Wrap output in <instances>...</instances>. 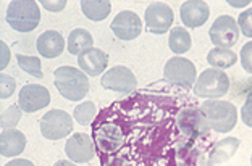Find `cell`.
<instances>
[{"label":"cell","mask_w":252,"mask_h":166,"mask_svg":"<svg viewBox=\"0 0 252 166\" xmlns=\"http://www.w3.org/2000/svg\"><path fill=\"white\" fill-rule=\"evenodd\" d=\"M94 140L97 150L100 153L115 155L125 144V136L118 126L112 123H102L94 128Z\"/></svg>","instance_id":"cell-9"},{"label":"cell","mask_w":252,"mask_h":166,"mask_svg":"<svg viewBox=\"0 0 252 166\" xmlns=\"http://www.w3.org/2000/svg\"><path fill=\"white\" fill-rule=\"evenodd\" d=\"M94 44V37L88 29H83V28H78V29H73L68 36V52L71 55H81L86 50L93 49Z\"/></svg>","instance_id":"cell-21"},{"label":"cell","mask_w":252,"mask_h":166,"mask_svg":"<svg viewBox=\"0 0 252 166\" xmlns=\"http://www.w3.org/2000/svg\"><path fill=\"white\" fill-rule=\"evenodd\" d=\"M230 90V79L228 74L221 70H210L202 71V74L197 78L196 84H194V94L197 97H204V99H219L228 94Z\"/></svg>","instance_id":"cell-4"},{"label":"cell","mask_w":252,"mask_h":166,"mask_svg":"<svg viewBox=\"0 0 252 166\" xmlns=\"http://www.w3.org/2000/svg\"><path fill=\"white\" fill-rule=\"evenodd\" d=\"M168 45L170 50L176 55L186 54L189 49L192 47V39L189 36V32L185 29V28H173L170 31V37H168Z\"/></svg>","instance_id":"cell-23"},{"label":"cell","mask_w":252,"mask_h":166,"mask_svg":"<svg viewBox=\"0 0 252 166\" xmlns=\"http://www.w3.org/2000/svg\"><path fill=\"white\" fill-rule=\"evenodd\" d=\"M41 11L34 0H13L7 10V23L18 32H31L39 26Z\"/></svg>","instance_id":"cell-2"},{"label":"cell","mask_w":252,"mask_h":166,"mask_svg":"<svg viewBox=\"0 0 252 166\" xmlns=\"http://www.w3.org/2000/svg\"><path fill=\"white\" fill-rule=\"evenodd\" d=\"M241 119L248 128H252V92L246 97V102L241 108Z\"/></svg>","instance_id":"cell-31"},{"label":"cell","mask_w":252,"mask_h":166,"mask_svg":"<svg viewBox=\"0 0 252 166\" xmlns=\"http://www.w3.org/2000/svg\"><path fill=\"white\" fill-rule=\"evenodd\" d=\"M199 140H185L176 152V163L178 166H205L204 148L197 145Z\"/></svg>","instance_id":"cell-18"},{"label":"cell","mask_w":252,"mask_h":166,"mask_svg":"<svg viewBox=\"0 0 252 166\" xmlns=\"http://www.w3.org/2000/svg\"><path fill=\"white\" fill-rule=\"evenodd\" d=\"M26 147V136L20 129H5L0 136V153L3 157H18Z\"/></svg>","instance_id":"cell-20"},{"label":"cell","mask_w":252,"mask_h":166,"mask_svg":"<svg viewBox=\"0 0 252 166\" xmlns=\"http://www.w3.org/2000/svg\"><path fill=\"white\" fill-rule=\"evenodd\" d=\"M239 145H241V140L236 139V137H226V139L215 142L209 152L205 166H226V163L234 157Z\"/></svg>","instance_id":"cell-16"},{"label":"cell","mask_w":252,"mask_h":166,"mask_svg":"<svg viewBox=\"0 0 252 166\" xmlns=\"http://www.w3.org/2000/svg\"><path fill=\"white\" fill-rule=\"evenodd\" d=\"M81 10L86 18L93 21H102L110 15L112 3L108 0H83Z\"/></svg>","instance_id":"cell-22"},{"label":"cell","mask_w":252,"mask_h":166,"mask_svg":"<svg viewBox=\"0 0 252 166\" xmlns=\"http://www.w3.org/2000/svg\"><path fill=\"white\" fill-rule=\"evenodd\" d=\"M210 41L219 49H231L239 41L238 21L228 15L219 16L209 31Z\"/></svg>","instance_id":"cell-8"},{"label":"cell","mask_w":252,"mask_h":166,"mask_svg":"<svg viewBox=\"0 0 252 166\" xmlns=\"http://www.w3.org/2000/svg\"><path fill=\"white\" fill-rule=\"evenodd\" d=\"M16 61H18V66L23 71H26L28 74H31L34 78H44L42 76V70H41V60L36 58V56H26L18 54L16 55Z\"/></svg>","instance_id":"cell-26"},{"label":"cell","mask_w":252,"mask_h":166,"mask_svg":"<svg viewBox=\"0 0 252 166\" xmlns=\"http://www.w3.org/2000/svg\"><path fill=\"white\" fill-rule=\"evenodd\" d=\"M100 85L107 90H115V92L120 94H129L137 87V79L129 68L113 66L102 76Z\"/></svg>","instance_id":"cell-10"},{"label":"cell","mask_w":252,"mask_h":166,"mask_svg":"<svg viewBox=\"0 0 252 166\" xmlns=\"http://www.w3.org/2000/svg\"><path fill=\"white\" fill-rule=\"evenodd\" d=\"M251 165H252V155H251Z\"/></svg>","instance_id":"cell-38"},{"label":"cell","mask_w":252,"mask_h":166,"mask_svg":"<svg viewBox=\"0 0 252 166\" xmlns=\"http://www.w3.org/2000/svg\"><path fill=\"white\" fill-rule=\"evenodd\" d=\"M78 65L88 76H99L108 65V55L100 49H89L78 56Z\"/></svg>","instance_id":"cell-17"},{"label":"cell","mask_w":252,"mask_h":166,"mask_svg":"<svg viewBox=\"0 0 252 166\" xmlns=\"http://www.w3.org/2000/svg\"><path fill=\"white\" fill-rule=\"evenodd\" d=\"M110 28L118 39H122V41H133V39H136L141 34L142 23L134 11L125 10L120 11L115 18H113Z\"/></svg>","instance_id":"cell-14"},{"label":"cell","mask_w":252,"mask_h":166,"mask_svg":"<svg viewBox=\"0 0 252 166\" xmlns=\"http://www.w3.org/2000/svg\"><path fill=\"white\" fill-rule=\"evenodd\" d=\"M15 79L7 74H0V87H2V99H8L10 95H13L15 92Z\"/></svg>","instance_id":"cell-29"},{"label":"cell","mask_w":252,"mask_h":166,"mask_svg":"<svg viewBox=\"0 0 252 166\" xmlns=\"http://www.w3.org/2000/svg\"><path fill=\"white\" fill-rule=\"evenodd\" d=\"M238 26L246 37L252 39V8H248V10H244L239 13Z\"/></svg>","instance_id":"cell-28"},{"label":"cell","mask_w":252,"mask_h":166,"mask_svg":"<svg viewBox=\"0 0 252 166\" xmlns=\"http://www.w3.org/2000/svg\"><path fill=\"white\" fill-rule=\"evenodd\" d=\"M241 65L246 71L252 74V41L241 49Z\"/></svg>","instance_id":"cell-30"},{"label":"cell","mask_w":252,"mask_h":166,"mask_svg":"<svg viewBox=\"0 0 252 166\" xmlns=\"http://www.w3.org/2000/svg\"><path fill=\"white\" fill-rule=\"evenodd\" d=\"M102 166H129V163L122 155H107L102 158Z\"/></svg>","instance_id":"cell-32"},{"label":"cell","mask_w":252,"mask_h":166,"mask_svg":"<svg viewBox=\"0 0 252 166\" xmlns=\"http://www.w3.org/2000/svg\"><path fill=\"white\" fill-rule=\"evenodd\" d=\"M50 104V92L41 84H26L20 90L18 107L26 113L42 110Z\"/></svg>","instance_id":"cell-13"},{"label":"cell","mask_w":252,"mask_h":166,"mask_svg":"<svg viewBox=\"0 0 252 166\" xmlns=\"http://www.w3.org/2000/svg\"><path fill=\"white\" fill-rule=\"evenodd\" d=\"M200 111L207 118L210 128L215 133H230L238 123V110L231 102L209 100L204 102Z\"/></svg>","instance_id":"cell-3"},{"label":"cell","mask_w":252,"mask_h":166,"mask_svg":"<svg viewBox=\"0 0 252 166\" xmlns=\"http://www.w3.org/2000/svg\"><path fill=\"white\" fill-rule=\"evenodd\" d=\"M176 124L186 140H202L210 133V124L200 108H185L176 116Z\"/></svg>","instance_id":"cell-5"},{"label":"cell","mask_w":252,"mask_h":166,"mask_svg":"<svg viewBox=\"0 0 252 166\" xmlns=\"http://www.w3.org/2000/svg\"><path fill=\"white\" fill-rule=\"evenodd\" d=\"M95 113H97V108L93 102H83V104H79L74 108L73 118L76 119L79 124L88 126L93 123V119L95 118Z\"/></svg>","instance_id":"cell-25"},{"label":"cell","mask_w":252,"mask_h":166,"mask_svg":"<svg viewBox=\"0 0 252 166\" xmlns=\"http://www.w3.org/2000/svg\"><path fill=\"white\" fill-rule=\"evenodd\" d=\"M196 66L191 60L183 58V56H173L165 63L163 79L171 85L189 89L192 87V84H196Z\"/></svg>","instance_id":"cell-6"},{"label":"cell","mask_w":252,"mask_h":166,"mask_svg":"<svg viewBox=\"0 0 252 166\" xmlns=\"http://www.w3.org/2000/svg\"><path fill=\"white\" fill-rule=\"evenodd\" d=\"M73 118L63 110H50L41 118V134L47 140H59L71 134Z\"/></svg>","instance_id":"cell-7"},{"label":"cell","mask_w":252,"mask_h":166,"mask_svg":"<svg viewBox=\"0 0 252 166\" xmlns=\"http://www.w3.org/2000/svg\"><path fill=\"white\" fill-rule=\"evenodd\" d=\"M5 166H34V163L30 162V160L18 158V160H13V162H8Z\"/></svg>","instance_id":"cell-35"},{"label":"cell","mask_w":252,"mask_h":166,"mask_svg":"<svg viewBox=\"0 0 252 166\" xmlns=\"http://www.w3.org/2000/svg\"><path fill=\"white\" fill-rule=\"evenodd\" d=\"M230 5H233V7H246V5H249V2H230Z\"/></svg>","instance_id":"cell-37"},{"label":"cell","mask_w":252,"mask_h":166,"mask_svg":"<svg viewBox=\"0 0 252 166\" xmlns=\"http://www.w3.org/2000/svg\"><path fill=\"white\" fill-rule=\"evenodd\" d=\"M65 153L73 163H88L95 157V144L88 134L74 133L66 140Z\"/></svg>","instance_id":"cell-12"},{"label":"cell","mask_w":252,"mask_h":166,"mask_svg":"<svg viewBox=\"0 0 252 166\" xmlns=\"http://www.w3.org/2000/svg\"><path fill=\"white\" fill-rule=\"evenodd\" d=\"M238 61V55L230 49H214L207 55V63L215 70H226Z\"/></svg>","instance_id":"cell-24"},{"label":"cell","mask_w":252,"mask_h":166,"mask_svg":"<svg viewBox=\"0 0 252 166\" xmlns=\"http://www.w3.org/2000/svg\"><path fill=\"white\" fill-rule=\"evenodd\" d=\"M8 60H10V50L7 49V44L2 42V65H0V68H2V70H5V68H7Z\"/></svg>","instance_id":"cell-34"},{"label":"cell","mask_w":252,"mask_h":166,"mask_svg":"<svg viewBox=\"0 0 252 166\" xmlns=\"http://www.w3.org/2000/svg\"><path fill=\"white\" fill-rule=\"evenodd\" d=\"M37 52L45 58H57L65 49V41L59 31H45L37 37Z\"/></svg>","instance_id":"cell-19"},{"label":"cell","mask_w":252,"mask_h":166,"mask_svg":"<svg viewBox=\"0 0 252 166\" xmlns=\"http://www.w3.org/2000/svg\"><path fill=\"white\" fill-rule=\"evenodd\" d=\"M173 10L163 2L151 3L144 15L147 31L152 34H165L173 25Z\"/></svg>","instance_id":"cell-11"},{"label":"cell","mask_w":252,"mask_h":166,"mask_svg":"<svg viewBox=\"0 0 252 166\" xmlns=\"http://www.w3.org/2000/svg\"><path fill=\"white\" fill-rule=\"evenodd\" d=\"M41 5L44 8H47L49 11H54V13H59V11H62L63 8L66 7V2L65 0H57V2H49V0H42Z\"/></svg>","instance_id":"cell-33"},{"label":"cell","mask_w":252,"mask_h":166,"mask_svg":"<svg viewBox=\"0 0 252 166\" xmlns=\"http://www.w3.org/2000/svg\"><path fill=\"white\" fill-rule=\"evenodd\" d=\"M181 21L186 28H200L209 20V5L202 0H188L181 5Z\"/></svg>","instance_id":"cell-15"},{"label":"cell","mask_w":252,"mask_h":166,"mask_svg":"<svg viewBox=\"0 0 252 166\" xmlns=\"http://www.w3.org/2000/svg\"><path fill=\"white\" fill-rule=\"evenodd\" d=\"M54 166H76L73 162H68V160H59Z\"/></svg>","instance_id":"cell-36"},{"label":"cell","mask_w":252,"mask_h":166,"mask_svg":"<svg viewBox=\"0 0 252 166\" xmlns=\"http://www.w3.org/2000/svg\"><path fill=\"white\" fill-rule=\"evenodd\" d=\"M21 118V111H20V107H10L8 110H3L2 111V128L5 129H13L15 124L20 121Z\"/></svg>","instance_id":"cell-27"},{"label":"cell","mask_w":252,"mask_h":166,"mask_svg":"<svg viewBox=\"0 0 252 166\" xmlns=\"http://www.w3.org/2000/svg\"><path fill=\"white\" fill-rule=\"evenodd\" d=\"M54 83L59 94L71 102L83 100L89 94V79L86 73L73 66H60L54 73Z\"/></svg>","instance_id":"cell-1"}]
</instances>
